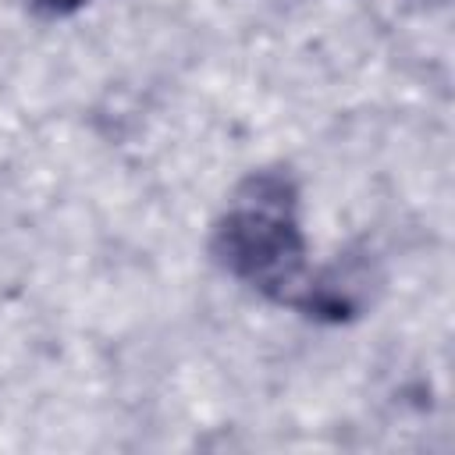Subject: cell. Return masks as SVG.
<instances>
[{"instance_id":"obj_2","label":"cell","mask_w":455,"mask_h":455,"mask_svg":"<svg viewBox=\"0 0 455 455\" xmlns=\"http://www.w3.org/2000/svg\"><path fill=\"white\" fill-rule=\"evenodd\" d=\"M384 291V267L370 245H345L327 263L309 267L291 309L313 323L345 327L363 320Z\"/></svg>"},{"instance_id":"obj_1","label":"cell","mask_w":455,"mask_h":455,"mask_svg":"<svg viewBox=\"0 0 455 455\" xmlns=\"http://www.w3.org/2000/svg\"><path fill=\"white\" fill-rule=\"evenodd\" d=\"M210 263L252 295L291 309L313 259L302 181L288 164L245 171L206 231Z\"/></svg>"},{"instance_id":"obj_4","label":"cell","mask_w":455,"mask_h":455,"mask_svg":"<svg viewBox=\"0 0 455 455\" xmlns=\"http://www.w3.org/2000/svg\"><path fill=\"white\" fill-rule=\"evenodd\" d=\"M419 11H437V7H448V0H412Z\"/></svg>"},{"instance_id":"obj_3","label":"cell","mask_w":455,"mask_h":455,"mask_svg":"<svg viewBox=\"0 0 455 455\" xmlns=\"http://www.w3.org/2000/svg\"><path fill=\"white\" fill-rule=\"evenodd\" d=\"M25 11L39 21H68L75 14H82L92 0H21Z\"/></svg>"}]
</instances>
